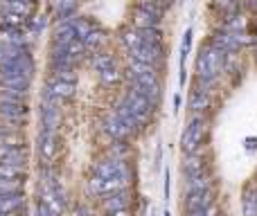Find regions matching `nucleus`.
<instances>
[{"label":"nucleus","instance_id":"obj_23","mask_svg":"<svg viewBox=\"0 0 257 216\" xmlns=\"http://www.w3.org/2000/svg\"><path fill=\"white\" fill-rule=\"evenodd\" d=\"M223 21L219 23V30L223 32H246V21L241 14H228V16H221Z\"/></svg>","mask_w":257,"mask_h":216},{"label":"nucleus","instance_id":"obj_24","mask_svg":"<svg viewBox=\"0 0 257 216\" xmlns=\"http://www.w3.org/2000/svg\"><path fill=\"white\" fill-rule=\"evenodd\" d=\"M120 41L124 43L126 50H136L142 45V34H140V30H136V27H124V30L120 32Z\"/></svg>","mask_w":257,"mask_h":216},{"label":"nucleus","instance_id":"obj_32","mask_svg":"<svg viewBox=\"0 0 257 216\" xmlns=\"http://www.w3.org/2000/svg\"><path fill=\"white\" fill-rule=\"evenodd\" d=\"M99 79H102V84H104V86H115V84H120L122 75L117 72V68L113 66V68H108V70L99 72Z\"/></svg>","mask_w":257,"mask_h":216},{"label":"nucleus","instance_id":"obj_39","mask_svg":"<svg viewBox=\"0 0 257 216\" xmlns=\"http://www.w3.org/2000/svg\"><path fill=\"white\" fill-rule=\"evenodd\" d=\"M255 146H257V140H255V137H248V140H246V149H250V151H253Z\"/></svg>","mask_w":257,"mask_h":216},{"label":"nucleus","instance_id":"obj_33","mask_svg":"<svg viewBox=\"0 0 257 216\" xmlns=\"http://www.w3.org/2000/svg\"><path fill=\"white\" fill-rule=\"evenodd\" d=\"M16 191H23V180H5V178H0V196L16 194Z\"/></svg>","mask_w":257,"mask_h":216},{"label":"nucleus","instance_id":"obj_6","mask_svg":"<svg viewBox=\"0 0 257 216\" xmlns=\"http://www.w3.org/2000/svg\"><path fill=\"white\" fill-rule=\"evenodd\" d=\"M0 12L30 21L36 14V0H0Z\"/></svg>","mask_w":257,"mask_h":216},{"label":"nucleus","instance_id":"obj_25","mask_svg":"<svg viewBox=\"0 0 257 216\" xmlns=\"http://www.w3.org/2000/svg\"><path fill=\"white\" fill-rule=\"evenodd\" d=\"M77 16V0H57V18L61 21H70Z\"/></svg>","mask_w":257,"mask_h":216},{"label":"nucleus","instance_id":"obj_27","mask_svg":"<svg viewBox=\"0 0 257 216\" xmlns=\"http://www.w3.org/2000/svg\"><path fill=\"white\" fill-rule=\"evenodd\" d=\"M0 178H5V180H21V178H25V167H14V164L0 162Z\"/></svg>","mask_w":257,"mask_h":216},{"label":"nucleus","instance_id":"obj_15","mask_svg":"<svg viewBox=\"0 0 257 216\" xmlns=\"http://www.w3.org/2000/svg\"><path fill=\"white\" fill-rule=\"evenodd\" d=\"M241 207H244V216H257V185L255 182H246L244 185Z\"/></svg>","mask_w":257,"mask_h":216},{"label":"nucleus","instance_id":"obj_5","mask_svg":"<svg viewBox=\"0 0 257 216\" xmlns=\"http://www.w3.org/2000/svg\"><path fill=\"white\" fill-rule=\"evenodd\" d=\"M59 124H61V113H59L57 102H45L41 104V131L59 133Z\"/></svg>","mask_w":257,"mask_h":216},{"label":"nucleus","instance_id":"obj_13","mask_svg":"<svg viewBox=\"0 0 257 216\" xmlns=\"http://www.w3.org/2000/svg\"><path fill=\"white\" fill-rule=\"evenodd\" d=\"M104 131H106L108 135H111L115 142H126L128 137L133 135V133L128 131V128L124 126V124H122L120 119H117V115H115V113H113V115H108V117L104 119Z\"/></svg>","mask_w":257,"mask_h":216},{"label":"nucleus","instance_id":"obj_18","mask_svg":"<svg viewBox=\"0 0 257 216\" xmlns=\"http://www.w3.org/2000/svg\"><path fill=\"white\" fill-rule=\"evenodd\" d=\"M136 30H160V18L151 16V14L142 12V9L133 7V18H131Z\"/></svg>","mask_w":257,"mask_h":216},{"label":"nucleus","instance_id":"obj_14","mask_svg":"<svg viewBox=\"0 0 257 216\" xmlns=\"http://www.w3.org/2000/svg\"><path fill=\"white\" fill-rule=\"evenodd\" d=\"M0 115L9 122H21L27 115V104L25 102H0Z\"/></svg>","mask_w":257,"mask_h":216},{"label":"nucleus","instance_id":"obj_42","mask_svg":"<svg viewBox=\"0 0 257 216\" xmlns=\"http://www.w3.org/2000/svg\"><path fill=\"white\" fill-rule=\"evenodd\" d=\"M163 216H172V214H169V212H163Z\"/></svg>","mask_w":257,"mask_h":216},{"label":"nucleus","instance_id":"obj_20","mask_svg":"<svg viewBox=\"0 0 257 216\" xmlns=\"http://www.w3.org/2000/svg\"><path fill=\"white\" fill-rule=\"evenodd\" d=\"M210 95H208V90H201V88H194L192 90V95H190V108L194 110V115H201V113H205V110L210 108Z\"/></svg>","mask_w":257,"mask_h":216},{"label":"nucleus","instance_id":"obj_38","mask_svg":"<svg viewBox=\"0 0 257 216\" xmlns=\"http://www.w3.org/2000/svg\"><path fill=\"white\" fill-rule=\"evenodd\" d=\"M181 110V95H174V113Z\"/></svg>","mask_w":257,"mask_h":216},{"label":"nucleus","instance_id":"obj_3","mask_svg":"<svg viewBox=\"0 0 257 216\" xmlns=\"http://www.w3.org/2000/svg\"><path fill=\"white\" fill-rule=\"evenodd\" d=\"M203 137H205V119L203 115H194V117L187 122L185 131L181 135V149L183 155H196L203 144Z\"/></svg>","mask_w":257,"mask_h":216},{"label":"nucleus","instance_id":"obj_16","mask_svg":"<svg viewBox=\"0 0 257 216\" xmlns=\"http://www.w3.org/2000/svg\"><path fill=\"white\" fill-rule=\"evenodd\" d=\"M21 207H25V194H23V191L0 196V216H7Z\"/></svg>","mask_w":257,"mask_h":216},{"label":"nucleus","instance_id":"obj_17","mask_svg":"<svg viewBox=\"0 0 257 216\" xmlns=\"http://www.w3.org/2000/svg\"><path fill=\"white\" fill-rule=\"evenodd\" d=\"M181 171H183V178L185 176H199V173L208 171V164H205L203 158H199V155H183Z\"/></svg>","mask_w":257,"mask_h":216},{"label":"nucleus","instance_id":"obj_1","mask_svg":"<svg viewBox=\"0 0 257 216\" xmlns=\"http://www.w3.org/2000/svg\"><path fill=\"white\" fill-rule=\"evenodd\" d=\"M226 57L228 54L221 52L210 41L201 45L199 54H196V88L208 90L221 77V72L226 70Z\"/></svg>","mask_w":257,"mask_h":216},{"label":"nucleus","instance_id":"obj_4","mask_svg":"<svg viewBox=\"0 0 257 216\" xmlns=\"http://www.w3.org/2000/svg\"><path fill=\"white\" fill-rule=\"evenodd\" d=\"M122 104H124V106L128 108V113L136 117L138 126H145V124H149V122H151V115H154L156 108H158L154 102H149L147 97L138 95L136 90H131V88L126 90V95H124V99H122Z\"/></svg>","mask_w":257,"mask_h":216},{"label":"nucleus","instance_id":"obj_10","mask_svg":"<svg viewBox=\"0 0 257 216\" xmlns=\"http://www.w3.org/2000/svg\"><path fill=\"white\" fill-rule=\"evenodd\" d=\"M72 41H77V34H75V30H72V23L70 21L57 23V27H54V32H52V45H50V48H66V45L72 43Z\"/></svg>","mask_w":257,"mask_h":216},{"label":"nucleus","instance_id":"obj_19","mask_svg":"<svg viewBox=\"0 0 257 216\" xmlns=\"http://www.w3.org/2000/svg\"><path fill=\"white\" fill-rule=\"evenodd\" d=\"M136 9H142V12H147L163 21L165 12L169 9V3L167 0H136Z\"/></svg>","mask_w":257,"mask_h":216},{"label":"nucleus","instance_id":"obj_9","mask_svg":"<svg viewBox=\"0 0 257 216\" xmlns=\"http://www.w3.org/2000/svg\"><path fill=\"white\" fill-rule=\"evenodd\" d=\"M128 205H131V196H128L126 189L115 191V194H111V196H104V200H102V207L106 214L124 212V209H128Z\"/></svg>","mask_w":257,"mask_h":216},{"label":"nucleus","instance_id":"obj_30","mask_svg":"<svg viewBox=\"0 0 257 216\" xmlns=\"http://www.w3.org/2000/svg\"><path fill=\"white\" fill-rule=\"evenodd\" d=\"M212 5L221 12V16H228V14H239V9H241L239 0H214Z\"/></svg>","mask_w":257,"mask_h":216},{"label":"nucleus","instance_id":"obj_34","mask_svg":"<svg viewBox=\"0 0 257 216\" xmlns=\"http://www.w3.org/2000/svg\"><path fill=\"white\" fill-rule=\"evenodd\" d=\"M185 216H219V207L212 203L205 209H192V212H185Z\"/></svg>","mask_w":257,"mask_h":216},{"label":"nucleus","instance_id":"obj_22","mask_svg":"<svg viewBox=\"0 0 257 216\" xmlns=\"http://www.w3.org/2000/svg\"><path fill=\"white\" fill-rule=\"evenodd\" d=\"M70 23H72V30H75V34H77V41H84L86 36L90 34V32L97 30V25H95L90 18H84V16L70 18Z\"/></svg>","mask_w":257,"mask_h":216},{"label":"nucleus","instance_id":"obj_41","mask_svg":"<svg viewBox=\"0 0 257 216\" xmlns=\"http://www.w3.org/2000/svg\"><path fill=\"white\" fill-rule=\"evenodd\" d=\"M108 216H133L128 209H124V212H115V214H108Z\"/></svg>","mask_w":257,"mask_h":216},{"label":"nucleus","instance_id":"obj_12","mask_svg":"<svg viewBox=\"0 0 257 216\" xmlns=\"http://www.w3.org/2000/svg\"><path fill=\"white\" fill-rule=\"evenodd\" d=\"M0 43L9 48H25L27 32L23 27H0Z\"/></svg>","mask_w":257,"mask_h":216},{"label":"nucleus","instance_id":"obj_11","mask_svg":"<svg viewBox=\"0 0 257 216\" xmlns=\"http://www.w3.org/2000/svg\"><path fill=\"white\" fill-rule=\"evenodd\" d=\"M88 189L93 191L95 196H111V194H115V191H122V189H126L122 182H117V180H104V178H97V176H93L88 180Z\"/></svg>","mask_w":257,"mask_h":216},{"label":"nucleus","instance_id":"obj_36","mask_svg":"<svg viewBox=\"0 0 257 216\" xmlns=\"http://www.w3.org/2000/svg\"><path fill=\"white\" fill-rule=\"evenodd\" d=\"M163 191H165V200H169V196H172V178H169V169L165 171V187H163Z\"/></svg>","mask_w":257,"mask_h":216},{"label":"nucleus","instance_id":"obj_35","mask_svg":"<svg viewBox=\"0 0 257 216\" xmlns=\"http://www.w3.org/2000/svg\"><path fill=\"white\" fill-rule=\"evenodd\" d=\"M192 39H194V30L192 27H187L185 30V36H183V50H181V54H190V50H192Z\"/></svg>","mask_w":257,"mask_h":216},{"label":"nucleus","instance_id":"obj_21","mask_svg":"<svg viewBox=\"0 0 257 216\" xmlns=\"http://www.w3.org/2000/svg\"><path fill=\"white\" fill-rule=\"evenodd\" d=\"M183 185L187 187V191H201V189H212V178L210 173H199V176H185Z\"/></svg>","mask_w":257,"mask_h":216},{"label":"nucleus","instance_id":"obj_26","mask_svg":"<svg viewBox=\"0 0 257 216\" xmlns=\"http://www.w3.org/2000/svg\"><path fill=\"white\" fill-rule=\"evenodd\" d=\"M115 115H117V119H120V122L122 124H124V126L128 128V131H131V133H136L138 131V128H140V126H138V122H136V117H133V115L131 113H128V108L124 106V104H117V108H115Z\"/></svg>","mask_w":257,"mask_h":216},{"label":"nucleus","instance_id":"obj_37","mask_svg":"<svg viewBox=\"0 0 257 216\" xmlns=\"http://www.w3.org/2000/svg\"><path fill=\"white\" fill-rule=\"evenodd\" d=\"M7 52H9V45L0 43V63H3V61H5V57H7Z\"/></svg>","mask_w":257,"mask_h":216},{"label":"nucleus","instance_id":"obj_28","mask_svg":"<svg viewBox=\"0 0 257 216\" xmlns=\"http://www.w3.org/2000/svg\"><path fill=\"white\" fill-rule=\"evenodd\" d=\"M93 66H95L97 72H104V70H108V68L115 66V59H113V54H108V52H95Z\"/></svg>","mask_w":257,"mask_h":216},{"label":"nucleus","instance_id":"obj_2","mask_svg":"<svg viewBox=\"0 0 257 216\" xmlns=\"http://www.w3.org/2000/svg\"><path fill=\"white\" fill-rule=\"evenodd\" d=\"M93 176H97V178H104V180H117V182H122L124 187L131 185V178H133V173H131V167H128V162L126 160H122V158H104V160H99L97 164H95V173Z\"/></svg>","mask_w":257,"mask_h":216},{"label":"nucleus","instance_id":"obj_29","mask_svg":"<svg viewBox=\"0 0 257 216\" xmlns=\"http://www.w3.org/2000/svg\"><path fill=\"white\" fill-rule=\"evenodd\" d=\"M50 72H52V79H59V81H68V84H75L77 81V72L75 68H50Z\"/></svg>","mask_w":257,"mask_h":216},{"label":"nucleus","instance_id":"obj_8","mask_svg":"<svg viewBox=\"0 0 257 216\" xmlns=\"http://www.w3.org/2000/svg\"><path fill=\"white\" fill-rule=\"evenodd\" d=\"M39 153L45 162H54V158L59 155V133H39Z\"/></svg>","mask_w":257,"mask_h":216},{"label":"nucleus","instance_id":"obj_31","mask_svg":"<svg viewBox=\"0 0 257 216\" xmlns=\"http://www.w3.org/2000/svg\"><path fill=\"white\" fill-rule=\"evenodd\" d=\"M102 41H104V32L97 27V30L90 32V34L86 36V39L81 41V43H84V48H86V50H97L99 45H102Z\"/></svg>","mask_w":257,"mask_h":216},{"label":"nucleus","instance_id":"obj_40","mask_svg":"<svg viewBox=\"0 0 257 216\" xmlns=\"http://www.w3.org/2000/svg\"><path fill=\"white\" fill-rule=\"evenodd\" d=\"M246 5H248L250 12H255V14H257V0H246Z\"/></svg>","mask_w":257,"mask_h":216},{"label":"nucleus","instance_id":"obj_7","mask_svg":"<svg viewBox=\"0 0 257 216\" xmlns=\"http://www.w3.org/2000/svg\"><path fill=\"white\" fill-rule=\"evenodd\" d=\"M183 209L192 212V209H205L214 203V191L212 189H201V191H187L183 196Z\"/></svg>","mask_w":257,"mask_h":216}]
</instances>
